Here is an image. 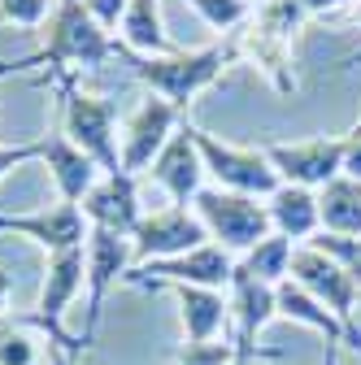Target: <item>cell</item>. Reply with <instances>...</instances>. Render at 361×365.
<instances>
[{"label":"cell","instance_id":"obj_7","mask_svg":"<svg viewBox=\"0 0 361 365\" xmlns=\"http://www.w3.org/2000/svg\"><path fill=\"white\" fill-rule=\"evenodd\" d=\"M83 283H87V248L49 252V265H44V283H39V304H35V313H31V322L49 331V339H53L66 356L83 348V344L70 339L66 327H61V317H66V309L74 304V296L83 292Z\"/></svg>","mask_w":361,"mask_h":365},{"label":"cell","instance_id":"obj_26","mask_svg":"<svg viewBox=\"0 0 361 365\" xmlns=\"http://www.w3.org/2000/svg\"><path fill=\"white\" fill-rule=\"evenodd\" d=\"M235 361V339H209V344H183L174 365H231Z\"/></svg>","mask_w":361,"mask_h":365},{"label":"cell","instance_id":"obj_35","mask_svg":"<svg viewBox=\"0 0 361 365\" xmlns=\"http://www.w3.org/2000/svg\"><path fill=\"white\" fill-rule=\"evenodd\" d=\"M327 365H335V361H327Z\"/></svg>","mask_w":361,"mask_h":365},{"label":"cell","instance_id":"obj_8","mask_svg":"<svg viewBox=\"0 0 361 365\" xmlns=\"http://www.w3.org/2000/svg\"><path fill=\"white\" fill-rule=\"evenodd\" d=\"M213 244L205 222L196 217V209H178V205H166V209H153L140 217L131 235V252H135V265L144 261H170V257H188L196 248Z\"/></svg>","mask_w":361,"mask_h":365},{"label":"cell","instance_id":"obj_16","mask_svg":"<svg viewBox=\"0 0 361 365\" xmlns=\"http://www.w3.org/2000/svg\"><path fill=\"white\" fill-rule=\"evenodd\" d=\"M39 161L49 165L61 205H83V196L105 178V170H101L92 157H87L78 144H70V135H66L61 126H53V130L39 140Z\"/></svg>","mask_w":361,"mask_h":365},{"label":"cell","instance_id":"obj_31","mask_svg":"<svg viewBox=\"0 0 361 365\" xmlns=\"http://www.w3.org/2000/svg\"><path fill=\"white\" fill-rule=\"evenodd\" d=\"M9 292H14V283H9V274H0V317H5V304H9Z\"/></svg>","mask_w":361,"mask_h":365},{"label":"cell","instance_id":"obj_2","mask_svg":"<svg viewBox=\"0 0 361 365\" xmlns=\"http://www.w3.org/2000/svg\"><path fill=\"white\" fill-rule=\"evenodd\" d=\"M131 66H135V78H140L153 96L170 101L178 113H188V105L209 91L222 74H227L235 61H240V43L227 39V43H209V48H174L166 57H135V53H122Z\"/></svg>","mask_w":361,"mask_h":365},{"label":"cell","instance_id":"obj_11","mask_svg":"<svg viewBox=\"0 0 361 365\" xmlns=\"http://www.w3.org/2000/svg\"><path fill=\"white\" fill-rule=\"evenodd\" d=\"M265 161L275 165V174L292 187H309L322 192L331 178L344 174L348 161V135H335V140H305V144H265L261 148Z\"/></svg>","mask_w":361,"mask_h":365},{"label":"cell","instance_id":"obj_18","mask_svg":"<svg viewBox=\"0 0 361 365\" xmlns=\"http://www.w3.org/2000/svg\"><path fill=\"white\" fill-rule=\"evenodd\" d=\"M170 292L178 296V313H183V331L188 344H209L222 335L231 317V300L213 292V287H192V283H170Z\"/></svg>","mask_w":361,"mask_h":365},{"label":"cell","instance_id":"obj_9","mask_svg":"<svg viewBox=\"0 0 361 365\" xmlns=\"http://www.w3.org/2000/svg\"><path fill=\"white\" fill-rule=\"evenodd\" d=\"M183 126V113H178L170 101H161V96H148L135 105V113L126 118V126H122V135H118V157H122V174H131V178H140V174H148L153 170V161H157V153L170 144V135Z\"/></svg>","mask_w":361,"mask_h":365},{"label":"cell","instance_id":"obj_13","mask_svg":"<svg viewBox=\"0 0 361 365\" xmlns=\"http://www.w3.org/2000/svg\"><path fill=\"white\" fill-rule=\"evenodd\" d=\"M87 231H92V226H87L78 205H44V209H26V213H0V235L31 240L44 252L83 248Z\"/></svg>","mask_w":361,"mask_h":365},{"label":"cell","instance_id":"obj_30","mask_svg":"<svg viewBox=\"0 0 361 365\" xmlns=\"http://www.w3.org/2000/svg\"><path fill=\"white\" fill-rule=\"evenodd\" d=\"M344 174L361 182V122H357V130H348V161H344Z\"/></svg>","mask_w":361,"mask_h":365},{"label":"cell","instance_id":"obj_32","mask_svg":"<svg viewBox=\"0 0 361 365\" xmlns=\"http://www.w3.org/2000/svg\"><path fill=\"white\" fill-rule=\"evenodd\" d=\"M49 365H70V356H66L61 348H53V356H49Z\"/></svg>","mask_w":361,"mask_h":365},{"label":"cell","instance_id":"obj_28","mask_svg":"<svg viewBox=\"0 0 361 365\" xmlns=\"http://www.w3.org/2000/svg\"><path fill=\"white\" fill-rule=\"evenodd\" d=\"M78 5L92 14V22L101 31H118V22H122V14H126L131 0H78Z\"/></svg>","mask_w":361,"mask_h":365},{"label":"cell","instance_id":"obj_4","mask_svg":"<svg viewBox=\"0 0 361 365\" xmlns=\"http://www.w3.org/2000/svg\"><path fill=\"white\" fill-rule=\"evenodd\" d=\"M192 209H196V217L205 222L209 240H213L218 248H227L231 257L257 248L265 235H275V226H270V209H265V200H257V196L222 192V187H200L196 200H192Z\"/></svg>","mask_w":361,"mask_h":365},{"label":"cell","instance_id":"obj_5","mask_svg":"<svg viewBox=\"0 0 361 365\" xmlns=\"http://www.w3.org/2000/svg\"><path fill=\"white\" fill-rule=\"evenodd\" d=\"M192 130V140L200 148V161H205V174L218 178V187L222 192H240V196H257V200H270L279 187H283V178L275 174V165L265 161L261 148H235V144H222L218 135H209L205 126L188 122Z\"/></svg>","mask_w":361,"mask_h":365},{"label":"cell","instance_id":"obj_34","mask_svg":"<svg viewBox=\"0 0 361 365\" xmlns=\"http://www.w3.org/2000/svg\"><path fill=\"white\" fill-rule=\"evenodd\" d=\"M0 327H5V317H0Z\"/></svg>","mask_w":361,"mask_h":365},{"label":"cell","instance_id":"obj_3","mask_svg":"<svg viewBox=\"0 0 361 365\" xmlns=\"http://www.w3.org/2000/svg\"><path fill=\"white\" fill-rule=\"evenodd\" d=\"M53 83H57V96H61L57 126L70 135V144H78L105 174H118L122 157H118V109H113V101L83 91L74 70H53Z\"/></svg>","mask_w":361,"mask_h":365},{"label":"cell","instance_id":"obj_1","mask_svg":"<svg viewBox=\"0 0 361 365\" xmlns=\"http://www.w3.org/2000/svg\"><path fill=\"white\" fill-rule=\"evenodd\" d=\"M126 48L92 22L78 0H57L53 18L44 22V43L22 57V61H0V78L9 74H22V70H35V66H49V70H105L109 57H122Z\"/></svg>","mask_w":361,"mask_h":365},{"label":"cell","instance_id":"obj_10","mask_svg":"<svg viewBox=\"0 0 361 365\" xmlns=\"http://www.w3.org/2000/svg\"><path fill=\"white\" fill-rule=\"evenodd\" d=\"M235 274V257L218 244H205L188 257H170V261H144L126 269L131 287H170V283H192V287H213L227 292Z\"/></svg>","mask_w":361,"mask_h":365},{"label":"cell","instance_id":"obj_6","mask_svg":"<svg viewBox=\"0 0 361 365\" xmlns=\"http://www.w3.org/2000/svg\"><path fill=\"white\" fill-rule=\"evenodd\" d=\"M288 279H292V283H300L313 300H318V304H327V309L335 313V322L344 327L348 344H352V348H361V331H357V322H352V304H357L361 283L352 279L344 265H335L327 252H318L313 244H300V248L292 252V269H288Z\"/></svg>","mask_w":361,"mask_h":365},{"label":"cell","instance_id":"obj_17","mask_svg":"<svg viewBox=\"0 0 361 365\" xmlns=\"http://www.w3.org/2000/svg\"><path fill=\"white\" fill-rule=\"evenodd\" d=\"M231 317H235V352L244 356H283V352H265L257 348V331L275 317V287L253 279V274L235 261V274H231Z\"/></svg>","mask_w":361,"mask_h":365},{"label":"cell","instance_id":"obj_23","mask_svg":"<svg viewBox=\"0 0 361 365\" xmlns=\"http://www.w3.org/2000/svg\"><path fill=\"white\" fill-rule=\"evenodd\" d=\"M292 252H296V244L288 240V235H265L257 248H248L244 252V269L253 274V279H261V283H270V287H279L283 279H288V269H292Z\"/></svg>","mask_w":361,"mask_h":365},{"label":"cell","instance_id":"obj_22","mask_svg":"<svg viewBox=\"0 0 361 365\" xmlns=\"http://www.w3.org/2000/svg\"><path fill=\"white\" fill-rule=\"evenodd\" d=\"M275 313L292 317V322H305V327H313V331H322L327 339H348L344 327L335 322V313H331L327 304H318V300H313L300 283H292V279H283V283L275 287Z\"/></svg>","mask_w":361,"mask_h":365},{"label":"cell","instance_id":"obj_29","mask_svg":"<svg viewBox=\"0 0 361 365\" xmlns=\"http://www.w3.org/2000/svg\"><path fill=\"white\" fill-rule=\"evenodd\" d=\"M26 161H39V140H26V144H0V178L9 170L26 165Z\"/></svg>","mask_w":361,"mask_h":365},{"label":"cell","instance_id":"obj_25","mask_svg":"<svg viewBox=\"0 0 361 365\" xmlns=\"http://www.w3.org/2000/svg\"><path fill=\"white\" fill-rule=\"evenodd\" d=\"M183 5H192L200 14V22L213 31H231L248 18V0H183Z\"/></svg>","mask_w":361,"mask_h":365},{"label":"cell","instance_id":"obj_21","mask_svg":"<svg viewBox=\"0 0 361 365\" xmlns=\"http://www.w3.org/2000/svg\"><path fill=\"white\" fill-rule=\"evenodd\" d=\"M318 222L331 235H348L361 240V182L340 174L318 192Z\"/></svg>","mask_w":361,"mask_h":365},{"label":"cell","instance_id":"obj_24","mask_svg":"<svg viewBox=\"0 0 361 365\" xmlns=\"http://www.w3.org/2000/svg\"><path fill=\"white\" fill-rule=\"evenodd\" d=\"M53 9H57V0H0V26L35 31L53 18Z\"/></svg>","mask_w":361,"mask_h":365},{"label":"cell","instance_id":"obj_15","mask_svg":"<svg viewBox=\"0 0 361 365\" xmlns=\"http://www.w3.org/2000/svg\"><path fill=\"white\" fill-rule=\"evenodd\" d=\"M148 174H153L157 187L170 196V205L192 209V200L200 192V178H205V161H200V148H196L192 130H188V118H183V126L170 135V144L157 153V161H153Z\"/></svg>","mask_w":361,"mask_h":365},{"label":"cell","instance_id":"obj_33","mask_svg":"<svg viewBox=\"0 0 361 365\" xmlns=\"http://www.w3.org/2000/svg\"><path fill=\"white\" fill-rule=\"evenodd\" d=\"M231 365H253V356H244V352H235V361Z\"/></svg>","mask_w":361,"mask_h":365},{"label":"cell","instance_id":"obj_27","mask_svg":"<svg viewBox=\"0 0 361 365\" xmlns=\"http://www.w3.org/2000/svg\"><path fill=\"white\" fill-rule=\"evenodd\" d=\"M0 365H39V344L5 322L0 327Z\"/></svg>","mask_w":361,"mask_h":365},{"label":"cell","instance_id":"obj_20","mask_svg":"<svg viewBox=\"0 0 361 365\" xmlns=\"http://www.w3.org/2000/svg\"><path fill=\"white\" fill-rule=\"evenodd\" d=\"M265 209H270V226H275L279 235H288L292 244L313 240L322 231V222H318V192H309V187H292V182H283V187L265 200Z\"/></svg>","mask_w":361,"mask_h":365},{"label":"cell","instance_id":"obj_19","mask_svg":"<svg viewBox=\"0 0 361 365\" xmlns=\"http://www.w3.org/2000/svg\"><path fill=\"white\" fill-rule=\"evenodd\" d=\"M118 43L135 57L174 53V39L166 35V18H161V0H131L118 22Z\"/></svg>","mask_w":361,"mask_h":365},{"label":"cell","instance_id":"obj_12","mask_svg":"<svg viewBox=\"0 0 361 365\" xmlns=\"http://www.w3.org/2000/svg\"><path fill=\"white\" fill-rule=\"evenodd\" d=\"M87 327H83V348L96 339V327H101V313H105V296L118 279H126V269L135 265V252H131V240L126 235H113V231H87Z\"/></svg>","mask_w":361,"mask_h":365},{"label":"cell","instance_id":"obj_14","mask_svg":"<svg viewBox=\"0 0 361 365\" xmlns=\"http://www.w3.org/2000/svg\"><path fill=\"white\" fill-rule=\"evenodd\" d=\"M140 178H131V174H105L92 192L83 196V217L87 226H96V231H113V235H135V226H140L144 209H140V187H135Z\"/></svg>","mask_w":361,"mask_h":365}]
</instances>
